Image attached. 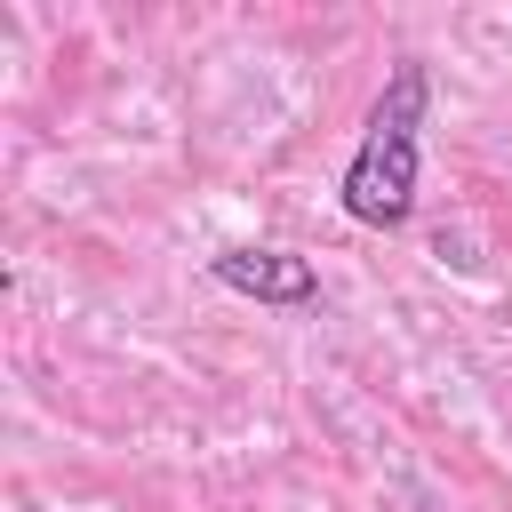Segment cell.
Segmentation results:
<instances>
[{"label": "cell", "instance_id": "7a4b0ae2", "mask_svg": "<svg viewBox=\"0 0 512 512\" xmlns=\"http://www.w3.org/2000/svg\"><path fill=\"white\" fill-rule=\"evenodd\" d=\"M208 272H216V288L256 296V304H312L320 296V264L288 256V248H224Z\"/></svg>", "mask_w": 512, "mask_h": 512}, {"label": "cell", "instance_id": "6da1fadb", "mask_svg": "<svg viewBox=\"0 0 512 512\" xmlns=\"http://www.w3.org/2000/svg\"><path fill=\"white\" fill-rule=\"evenodd\" d=\"M424 112H432V72L408 56L392 64L384 96L368 104V128L344 160V216L368 232H400L416 216V176H424Z\"/></svg>", "mask_w": 512, "mask_h": 512}]
</instances>
